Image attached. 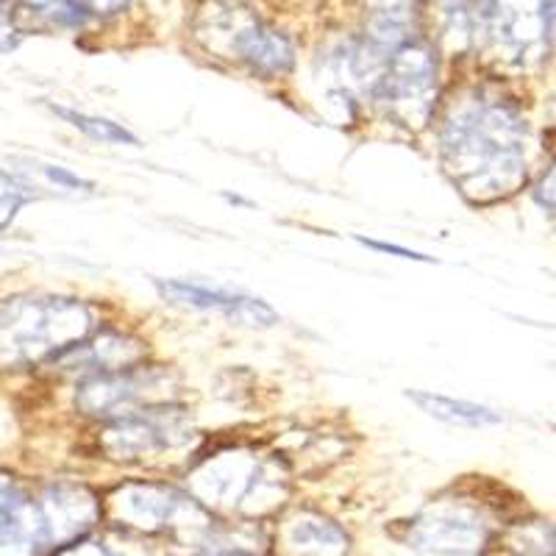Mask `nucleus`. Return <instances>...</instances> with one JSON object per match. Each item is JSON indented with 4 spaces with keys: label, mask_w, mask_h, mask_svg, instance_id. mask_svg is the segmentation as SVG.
Masks as SVG:
<instances>
[{
    "label": "nucleus",
    "mask_w": 556,
    "mask_h": 556,
    "mask_svg": "<svg viewBox=\"0 0 556 556\" xmlns=\"http://www.w3.org/2000/svg\"><path fill=\"white\" fill-rule=\"evenodd\" d=\"M440 151L462 195L493 203L513 195L526 178V123L509 101L479 96L451 114Z\"/></svg>",
    "instance_id": "obj_1"
},
{
    "label": "nucleus",
    "mask_w": 556,
    "mask_h": 556,
    "mask_svg": "<svg viewBox=\"0 0 556 556\" xmlns=\"http://www.w3.org/2000/svg\"><path fill=\"white\" fill-rule=\"evenodd\" d=\"M92 334V312L76 298H14L0 304V362L31 365L67 354Z\"/></svg>",
    "instance_id": "obj_2"
},
{
    "label": "nucleus",
    "mask_w": 556,
    "mask_h": 556,
    "mask_svg": "<svg viewBox=\"0 0 556 556\" xmlns=\"http://www.w3.org/2000/svg\"><path fill=\"white\" fill-rule=\"evenodd\" d=\"M554 0H479L473 34H484L509 59L529 64L551 48Z\"/></svg>",
    "instance_id": "obj_3"
},
{
    "label": "nucleus",
    "mask_w": 556,
    "mask_h": 556,
    "mask_svg": "<svg viewBox=\"0 0 556 556\" xmlns=\"http://www.w3.org/2000/svg\"><path fill=\"white\" fill-rule=\"evenodd\" d=\"M379 101L406 128H424L437 103V62L426 45L395 48L379 78Z\"/></svg>",
    "instance_id": "obj_4"
},
{
    "label": "nucleus",
    "mask_w": 556,
    "mask_h": 556,
    "mask_svg": "<svg viewBox=\"0 0 556 556\" xmlns=\"http://www.w3.org/2000/svg\"><path fill=\"white\" fill-rule=\"evenodd\" d=\"M190 437V426L176 409H146L128 412L106 431V451L117 459H137L153 456L159 451H170Z\"/></svg>",
    "instance_id": "obj_5"
},
{
    "label": "nucleus",
    "mask_w": 556,
    "mask_h": 556,
    "mask_svg": "<svg viewBox=\"0 0 556 556\" xmlns=\"http://www.w3.org/2000/svg\"><path fill=\"white\" fill-rule=\"evenodd\" d=\"M220 28H228V48L242 64L260 73V76H285L292 67V48L287 37L262 23L253 14L226 12V23Z\"/></svg>",
    "instance_id": "obj_6"
},
{
    "label": "nucleus",
    "mask_w": 556,
    "mask_h": 556,
    "mask_svg": "<svg viewBox=\"0 0 556 556\" xmlns=\"http://www.w3.org/2000/svg\"><path fill=\"white\" fill-rule=\"evenodd\" d=\"M159 295L178 306H192V309L223 312L226 317L248 323V326H273L278 320L276 309L267 306L260 298H251L245 292L223 290V287L198 285V281H184V278H170V281H156Z\"/></svg>",
    "instance_id": "obj_7"
},
{
    "label": "nucleus",
    "mask_w": 556,
    "mask_h": 556,
    "mask_svg": "<svg viewBox=\"0 0 556 556\" xmlns=\"http://www.w3.org/2000/svg\"><path fill=\"white\" fill-rule=\"evenodd\" d=\"M167 376H156L146 367H123L89 379L78 392V404L87 415H128L148 392L165 390Z\"/></svg>",
    "instance_id": "obj_8"
},
{
    "label": "nucleus",
    "mask_w": 556,
    "mask_h": 556,
    "mask_svg": "<svg viewBox=\"0 0 556 556\" xmlns=\"http://www.w3.org/2000/svg\"><path fill=\"white\" fill-rule=\"evenodd\" d=\"M484 540V526L476 515L443 509L415 523V543L431 551H473Z\"/></svg>",
    "instance_id": "obj_9"
},
{
    "label": "nucleus",
    "mask_w": 556,
    "mask_h": 556,
    "mask_svg": "<svg viewBox=\"0 0 556 556\" xmlns=\"http://www.w3.org/2000/svg\"><path fill=\"white\" fill-rule=\"evenodd\" d=\"M121 509L137 526L156 529L173 523L184 509H190V498L167 486H131L121 495Z\"/></svg>",
    "instance_id": "obj_10"
},
{
    "label": "nucleus",
    "mask_w": 556,
    "mask_h": 556,
    "mask_svg": "<svg viewBox=\"0 0 556 556\" xmlns=\"http://www.w3.org/2000/svg\"><path fill=\"white\" fill-rule=\"evenodd\" d=\"M415 9L417 0H367V12H370V23H367L370 42H367V48L379 56L401 48L406 42Z\"/></svg>",
    "instance_id": "obj_11"
},
{
    "label": "nucleus",
    "mask_w": 556,
    "mask_h": 556,
    "mask_svg": "<svg viewBox=\"0 0 556 556\" xmlns=\"http://www.w3.org/2000/svg\"><path fill=\"white\" fill-rule=\"evenodd\" d=\"M412 404H417L426 415L437 417V420H443V424L451 426H495L501 424V415L490 406L481 404H470V401H459V399H448V395H440V392H426V390H409Z\"/></svg>",
    "instance_id": "obj_12"
},
{
    "label": "nucleus",
    "mask_w": 556,
    "mask_h": 556,
    "mask_svg": "<svg viewBox=\"0 0 556 556\" xmlns=\"http://www.w3.org/2000/svg\"><path fill=\"white\" fill-rule=\"evenodd\" d=\"M290 551L295 556H342L348 551V538L334 523L304 515L290 529Z\"/></svg>",
    "instance_id": "obj_13"
},
{
    "label": "nucleus",
    "mask_w": 556,
    "mask_h": 556,
    "mask_svg": "<svg viewBox=\"0 0 556 556\" xmlns=\"http://www.w3.org/2000/svg\"><path fill=\"white\" fill-rule=\"evenodd\" d=\"M53 112H56L62 121H67L73 128L87 134V137L98 139V142H109V146H131V148L139 146V139L134 137L128 128H123L121 123L109 121V117L76 112V109H67V106H53Z\"/></svg>",
    "instance_id": "obj_14"
},
{
    "label": "nucleus",
    "mask_w": 556,
    "mask_h": 556,
    "mask_svg": "<svg viewBox=\"0 0 556 556\" xmlns=\"http://www.w3.org/2000/svg\"><path fill=\"white\" fill-rule=\"evenodd\" d=\"M42 170H45V176L51 178V181H56V187H64V190H92V184L84 181V178H78L76 173H70L67 167L45 165Z\"/></svg>",
    "instance_id": "obj_15"
},
{
    "label": "nucleus",
    "mask_w": 556,
    "mask_h": 556,
    "mask_svg": "<svg viewBox=\"0 0 556 556\" xmlns=\"http://www.w3.org/2000/svg\"><path fill=\"white\" fill-rule=\"evenodd\" d=\"M78 12H87V14H114L121 12L126 7L128 0H70Z\"/></svg>",
    "instance_id": "obj_16"
},
{
    "label": "nucleus",
    "mask_w": 556,
    "mask_h": 556,
    "mask_svg": "<svg viewBox=\"0 0 556 556\" xmlns=\"http://www.w3.org/2000/svg\"><path fill=\"white\" fill-rule=\"evenodd\" d=\"M362 245L374 248V251H381V253H392V256H401V260H412V262H431V256H424V253L417 251H409V248H401V245H390V242H376V240H365V237H359Z\"/></svg>",
    "instance_id": "obj_17"
},
{
    "label": "nucleus",
    "mask_w": 556,
    "mask_h": 556,
    "mask_svg": "<svg viewBox=\"0 0 556 556\" xmlns=\"http://www.w3.org/2000/svg\"><path fill=\"white\" fill-rule=\"evenodd\" d=\"M14 42H17V28H14V20L7 9L0 7V51H9Z\"/></svg>",
    "instance_id": "obj_18"
},
{
    "label": "nucleus",
    "mask_w": 556,
    "mask_h": 556,
    "mask_svg": "<svg viewBox=\"0 0 556 556\" xmlns=\"http://www.w3.org/2000/svg\"><path fill=\"white\" fill-rule=\"evenodd\" d=\"M64 556H114L109 548H101V545H87V548H78V551H70Z\"/></svg>",
    "instance_id": "obj_19"
}]
</instances>
